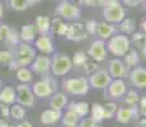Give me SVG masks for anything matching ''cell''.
<instances>
[{"mask_svg":"<svg viewBox=\"0 0 146 127\" xmlns=\"http://www.w3.org/2000/svg\"><path fill=\"white\" fill-rule=\"evenodd\" d=\"M102 8L106 22L111 24H117L123 18H126V10L119 0H106Z\"/></svg>","mask_w":146,"mask_h":127,"instance_id":"cell-1","label":"cell"},{"mask_svg":"<svg viewBox=\"0 0 146 127\" xmlns=\"http://www.w3.org/2000/svg\"><path fill=\"white\" fill-rule=\"evenodd\" d=\"M13 57L14 61L18 64L19 67L23 66H29L32 64V61L35 60L36 57V50L31 46L29 43H26V42H19L17 46L13 47Z\"/></svg>","mask_w":146,"mask_h":127,"instance_id":"cell-2","label":"cell"},{"mask_svg":"<svg viewBox=\"0 0 146 127\" xmlns=\"http://www.w3.org/2000/svg\"><path fill=\"white\" fill-rule=\"evenodd\" d=\"M46 75H44L43 79L36 81L32 86V92L35 94V97L41 98V99L51 97L55 93L56 86H57V83H56V80H53L52 76H46Z\"/></svg>","mask_w":146,"mask_h":127,"instance_id":"cell-3","label":"cell"},{"mask_svg":"<svg viewBox=\"0 0 146 127\" xmlns=\"http://www.w3.org/2000/svg\"><path fill=\"white\" fill-rule=\"evenodd\" d=\"M64 89L66 93L72 95H85L88 94L90 85L89 81L85 76H80V78H71L67 79L62 83Z\"/></svg>","mask_w":146,"mask_h":127,"instance_id":"cell-4","label":"cell"},{"mask_svg":"<svg viewBox=\"0 0 146 127\" xmlns=\"http://www.w3.org/2000/svg\"><path fill=\"white\" fill-rule=\"evenodd\" d=\"M72 67V61L65 53H56L51 59V72L55 76L69 74Z\"/></svg>","mask_w":146,"mask_h":127,"instance_id":"cell-5","label":"cell"},{"mask_svg":"<svg viewBox=\"0 0 146 127\" xmlns=\"http://www.w3.org/2000/svg\"><path fill=\"white\" fill-rule=\"evenodd\" d=\"M107 46H108V50L111 51V53L118 57V56H125L127 51L131 49V41L127 38V36L121 33V35L112 36Z\"/></svg>","mask_w":146,"mask_h":127,"instance_id":"cell-6","label":"cell"},{"mask_svg":"<svg viewBox=\"0 0 146 127\" xmlns=\"http://www.w3.org/2000/svg\"><path fill=\"white\" fill-rule=\"evenodd\" d=\"M55 13L57 14V15H60V18L65 19V21L76 22L81 18V9L80 8L76 7L75 4H72V3L66 1V0L61 1L60 4L56 7Z\"/></svg>","mask_w":146,"mask_h":127,"instance_id":"cell-7","label":"cell"},{"mask_svg":"<svg viewBox=\"0 0 146 127\" xmlns=\"http://www.w3.org/2000/svg\"><path fill=\"white\" fill-rule=\"evenodd\" d=\"M92 117L97 120L98 122L103 120H111L114 117L117 112V104L114 103H107V104H100V103H93L92 106Z\"/></svg>","mask_w":146,"mask_h":127,"instance_id":"cell-8","label":"cell"},{"mask_svg":"<svg viewBox=\"0 0 146 127\" xmlns=\"http://www.w3.org/2000/svg\"><path fill=\"white\" fill-rule=\"evenodd\" d=\"M112 80L113 79L107 70H97L93 74H90L88 79L89 85L93 89H106Z\"/></svg>","mask_w":146,"mask_h":127,"instance_id":"cell-9","label":"cell"},{"mask_svg":"<svg viewBox=\"0 0 146 127\" xmlns=\"http://www.w3.org/2000/svg\"><path fill=\"white\" fill-rule=\"evenodd\" d=\"M17 98L15 100L18 102V104L23 107H33L35 104V94L32 92V88H31L28 84H19L17 85Z\"/></svg>","mask_w":146,"mask_h":127,"instance_id":"cell-10","label":"cell"},{"mask_svg":"<svg viewBox=\"0 0 146 127\" xmlns=\"http://www.w3.org/2000/svg\"><path fill=\"white\" fill-rule=\"evenodd\" d=\"M65 36L69 41H74V42L84 41V39L89 37L88 32L85 29V25L80 23V22H75L72 24H69V28H67V32Z\"/></svg>","mask_w":146,"mask_h":127,"instance_id":"cell-11","label":"cell"},{"mask_svg":"<svg viewBox=\"0 0 146 127\" xmlns=\"http://www.w3.org/2000/svg\"><path fill=\"white\" fill-rule=\"evenodd\" d=\"M108 72L112 76V79H123L127 78L130 69L125 65L122 60H119L118 57L112 59L108 64Z\"/></svg>","mask_w":146,"mask_h":127,"instance_id":"cell-12","label":"cell"},{"mask_svg":"<svg viewBox=\"0 0 146 127\" xmlns=\"http://www.w3.org/2000/svg\"><path fill=\"white\" fill-rule=\"evenodd\" d=\"M31 70L36 74L40 75H46L51 71V59L46 55H38L35 57V60L32 61V64L29 65Z\"/></svg>","mask_w":146,"mask_h":127,"instance_id":"cell-13","label":"cell"},{"mask_svg":"<svg viewBox=\"0 0 146 127\" xmlns=\"http://www.w3.org/2000/svg\"><path fill=\"white\" fill-rule=\"evenodd\" d=\"M88 56H90L95 63H102L107 57V47L104 39H95L88 50Z\"/></svg>","mask_w":146,"mask_h":127,"instance_id":"cell-14","label":"cell"},{"mask_svg":"<svg viewBox=\"0 0 146 127\" xmlns=\"http://www.w3.org/2000/svg\"><path fill=\"white\" fill-rule=\"evenodd\" d=\"M128 78H130L132 85H135L136 88H146V67H132V70L128 72Z\"/></svg>","mask_w":146,"mask_h":127,"instance_id":"cell-15","label":"cell"},{"mask_svg":"<svg viewBox=\"0 0 146 127\" xmlns=\"http://www.w3.org/2000/svg\"><path fill=\"white\" fill-rule=\"evenodd\" d=\"M140 116V112L137 111V107L135 106H131V107H127V108H119L117 111V121L122 125H127L130 123L132 120H136L139 118Z\"/></svg>","mask_w":146,"mask_h":127,"instance_id":"cell-16","label":"cell"},{"mask_svg":"<svg viewBox=\"0 0 146 127\" xmlns=\"http://www.w3.org/2000/svg\"><path fill=\"white\" fill-rule=\"evenodd\" d=\"M127 88H126V83L123 79H113L108 85V94L111 98H121L126 94Z\"/></svg>","mask_w":146,"mask_h":127,"instance_id":"cell-17","label":"cell"},{"mask_svg":"<svg viewBox=\"0 0 146 127\" xmlns=\"http://www.w3.org/2000/svg\"><path fill=\"white\" fill-rule=\"evenodd\" d=\"M36 49L40 51L43 55H51L55 52V47H53L52 39L47 35H41L40 37L36 39Z\"/></svg>","mask_w":146,"mask_h":127,"instance_id":"cell-18","label":"cell"},{"mask_svg":"<svg viewBox=\"0 0 146 127\" xmlns=\"http://www.w3.org/2000/svg\"><path fill=\"white\" fill-rule=\"evenodd\" d=\"M61 117H62V111L48 108V109H44L41 113L40 120L43 125H55V123H57L61 120Z\"/></svg>","mask_w":146,"mask_h":127,"instance_id":"cell-19","label":"cell"},{"mask_svg":"<svg viewBox=\"0 0 146 127\" xmlns=\"http://www.w3.org/2000/svg\"><path fill=\"white\" fill-rule=\"evenodd\" d=\"M116 27L108 22H98L95 28V35L99 36L100 39H108L116 33Z\"/></svg>","mask_w":146,"mask_h":127,"instance_id":"cell-20","label":"cell"},{"mask_svg":"<svg viewBox=\"0 0 146 127\" xmlns=\"http://www.w3.org/2000/svg\"><path fill=\"white\" fill-rule=\"evenodd\" d=\"M33 24L40 35H48V32L51 31V19L47 15H38Z\"/></svg>","mask_w":146,"mask_h":127,"instance_id":"cell-21","label":"cell"},{"mask_svg":"<svg viewBox=\"0 0 146 127\" xmlns=\"http://www.w3.org/2000/svg\"><path fill=\"white\" fill-rule=\"evenodd\" d=\"M15 98H17V93H15V89L12 85L4 86L0 90V103L12 106V104L15 103Z\"/></svg>","mask_w":146,"mask_h":127,"instance_id":"cell-22","label":"cell"},{"mask_svg":"<svg viewBox=\"0 0 146 127\" xmlns=\"http://www.w3.org/2000/svg\"><path fill=\"white\" fill-rule=\"evenodd\" d=\"M36 33H37V31H36L35 24L28 23L22 27L21 32H19V38H21V41L26 42V43H31L32 41H35Z\"/></svg>","mask_w":146,"mask_h":127,"instance_id":"cell-23","label":"cell"},{"mask_svg":"<svg viewBox=\"0 0 146 127\" xmlns=\"http://www.w3.org/2000/svg\"><path fill=\"white\" fill-rule=\"evenodd\" d=\"M67 97L65 93H53L51 99H50V107L52 109H57V111H62L67 104Z\"/></svg>","mask_w":146,"mask_h":127,"instance_id":"cell-24","label":"cell"},{"mask_svg":"<svg viewBox=\"0 0 146 127\" xmlns=\"http://www.w3.org/2000/svg\"><path fill=\"white\" fill-rule=\"evenodd\" d=\"M131 43L136 47L139 52H141L146 57V35L144 32H133Z\"/></svg>","mask_w":146,"mask_h":127,"instance_id":"cell-25","label":"cell"},{"mask_svg":"<svg viewBox=\"0 0 146 127\" xmlns=\"http://www.w3.org/2000/svg\"><path fill=\"white\" fill-rule=\"evenodd\" d=\"M67 109L75 112L79 117H85L89 113V111H90L89 104L86 102H70L67 104Z\"/></svg>","mask_w":146,"mask_h":127,"instance_id":"cell-26","label":"cell"},{"mask_svg":"<svg viewBox=\"0 0 146 127\" xmlns=\"http://www.w3.org/2000/svg\"><path fill=\"white\" fill-rule=\"evenodd\" d=\"M123 63H125V65L128 67V69H132V67L137 66L140 63L139 51L136 49H130L127 51V53L123 56Z\"/></svg>","mask_w":146,"mask_h":127,"instance_id":"cell-27","label":"cell"},{"mask_svg":"<svg viewBox=\"0 0 146 127\" xmlns=\"http://www.w3.org/2000/svg\"><path fill=\"white\" fill-rule=\"evenodd\" d=\"M67 28H69V24L66 22H64L62 18H55L51 22V31L55 35L65 36L67 32Z\"/></svg>","mask_w":146,"mask_h":127,"instance_id":"cell-28","label":"cell"},{"mask_svg":"<svg viewBox=\"0 0 146 127\" xmlns=\"http://www.w3.org/2000/svg\"><path fill=\"white\" fill-rule=\"evenodd\" d=\"M118 24H119V31L123 35H132L136 31V21L132 18H123Z\"/></svg>","mask_w":146,"mask_h":127,"instance_id":"cell-29","label":"cell"},{"mask_svg":"<svg viewBox=\"0 0 146 127\" xmlns=\"http://www.w3.org/2000/svg\"><path fill=\"white\" fill-rule=\"evenodd\" d=\"M61 120H62L64 126H66V127H75V126H78V123H79L80 117L76 113H75V112L67 109L66 113L62 114Z\"/></svg>","mask_w":146,"mask_h":127,"instance_id":"cell-30","label":"cell"},{"mask_svg":"<svg viewBox=\"0 0 146 127\" xmlns=\"http://www.w3.org/2000/svg\"><path fill=\"white\" fill-rule=\"evenodd\" d=\"M17 79H18L21 83H24V84H28L33 80V71L31 69H28L27 66H23V67H19L17 70Z\"/></svg>","mask_w":146,"mask_h":127,"instance_id":"cell-31","label":"cell"},{"mask_svg":"<svg viewBox=\"0 0 146 127\" xmlns=\"http://www.w3.org/2000/svg\"><path fill=\"white\" fill-rule=\"evenodd\" d=\"M10 117L15 121H22L24 117H26V109H24L23 106L21 104H12L10 107Z\"/></svg>","mask_w":146,"mask_h":127,"instance_id":"cell-32","label":"cell"},{"mask_svg":"<svg viewBox=\"0 0 146 127\" xmlns=\"http://www.w3.org/2000/svg\"><path fill=\"white\" fill-rule=\"evenodd\" d=\"M9 5L15 12H24V10H27V8L29 7L27 0H9Z\"/></svg>","mask_w":146,"mask_h":127,"instance_id":"cell-33","label":"cell"},{"mask_svg":"<svg viewBox=\"0 0 146 127\" xmlns=\"http://www.w3.org/2000/svg\"><path fill=\"white\" fill-rule=\"evenodd\" d=\"M125 97V103L128 104V106H136L140 102V95L137 94V92L135 90H130V92L126 93Z\"/></svg>","mask_w":146,"mask_h":127,"instance_id":"cell-34","label":"cell"},{"mask_svg":"<svg viewBox=\"0 0 146 127\" xmlns=\"http://www.w3.org/2000/svg\"><path fill=\"white\" fill-rule=\"evenodd\" d=\"M13 61H14V57H13V53L10 52V51H5V50L0 51V64L8 65V66H9Z\"/></svg>","mask_w":146,"mask_h":127,"instance_id":"cell-35","label":"cell"},{"mask_svg":"<svg viewBox=\"0 0 146 127\" xmlns=\"http://www.w3.org/2000/svg\"><path fill=\"white\" fill-rule=\"evenodd\" d=\"M88 60V56H86L85 52H83V51H76V52L74 53V63L76 66H83L84 63Z\"/></svg>","mask_w":146,"mask_h":127,"instance_id":"cell-36","label":"cell"},{"mask_svg":"<svg viewBox=\"0 0 146 127\" xmlns=\"http://www.w3.org/2000/svg\"><path fill=\"white\" fill-rule=\"evenodd\" d=\"M98 125H99V122L94 120L93 117H85L79 121L78 127H98Z\"/></svg>","mask_w":146,"mask_h":127,"instance_id":"cell-37","label":"cell"},{"mask_svg":"<svg viewBox=\"0 0 146 127\" xmlns=\"http://www.w3.org/2000/svg\"><path fill=\"white\" fill-rule=\"evenodd\" d=\"M13 28L9 27L8 24H0V42L1 43H5L7 42V38L8 36L10 35Z\"/></svg>","mask_w":146,"mask_h":127,"instance_id":"cell-38","label":"cell"},{"mask_svg":"<svg viewBox=\"0 0 146 127\" xmlns=\"http://www.w3.org/2000/svg\"><path fill=\"white\" fill-rule=\"evenodd\" d=\"M106 0H79L81 5H85L89 8H100L104 5Z\"/></svg>","mask_w":146,"mask_h":127,"instance_id":"cell-39","label":"cell"},{"mask_svg":"<svg viewBox=\"0 0 146 127\" xmlns=\"http://www.w3.org/2000/svg\"><path fill=\"white\" fill-rule=\"evenodd\" d=\"M83 66H84V70H85V72H88V74H93V72L97 71V69H98L95 61H88V60H86L85 63H84Z\"/></svg>","mask_w":146,"mask_h":127,"instance_id":"cell-40","label":"cell"},{"mask_svg":"<svg viewBox=\"0 0 146 127\" xmlns=\"http://www.w3.org/2000/svg\"><path fill=\"white\" fill-rule=\"evenodd\" d=\"M97 23L98 22L97 21H93V19H92V21H88L86 22L85 24V29H86V32H88V35H95V28H97Z\"/></svg>","mask_w":146,"mask_h":127,"instance_id":"cell-41","label":"cell"},{"mask_svg":"<svg viewBox=\"0 0 146 127\" xmlns=\"http://www.w3.org/2000/svg\"><path fill=\"white\" fill-rule=\"evenodd\" d=\"M0 117H4V118L10 117V107L8 104L0 103Z\"/></svg>","mask_w":146,"mask_h":127,"instance_id":"cell-42","label":"cell"},{"mask_svg":"<svg viewBox=\"0 0 146 127\" xmlns=\"http://www.w3.org/2000/svg\"><path fill=\"white\" fill-rule=\"evenodd\" d=\"M144 1V0H121V3H122L123 5H127V7H137V5H140L141 3Z\"/></svg>","mask_w":146,"mask_h":127,"instance_id":"cell-43","label":"cell"},{"mask_svg":"<svg viewBox=\"0 0 146 127\" xmlns=\"http://www.w3.org/2000/svg\"><path fill=\"white\" fill-rule=\"evenodd\" d=\"M140 114L146 117V97L140 98Z\"/></svg>","mask_w":146,"mask_h":127,"instance_id":"cell-44","label":"cell"},{"mask_svg":"<svg viewBox=\"0 0 146 127\" xmlns=\"http://www.w3.org/2000/svg\"><path fill=\"white\" fill-rule=\"evenodd\" d=\"M15 127H33V125L31 122H28V121H23V120H22Z\"/></svg>","mask_w":146,"mask_h":127,"instance_id":"cell-45","label":"cell"},{"mask_svg":"<svg viewBox=\"0 0 146 127\" xmlns=\"http://www.w3.org/2000/svg\"><path fill=\"white\" fill-rule=\"evenodd\" d=\"M0 127H15L14 125H12V123L7 122L5 120H0Z\"/></svg>","mask_w":146,"mask_h":127,"instance_id":"cell-46","label":"cell"},{"mask_svg":"<svg viewBox=\"0 0 146 127\" xmlns=\"http://www.w3.org/2000/svg\"><path fill=\"white\" fill-rule=\"evenodd\" d=\"M41 0H27V3H28V5L29 7H33V5H36V4H38Z\"/></svg>","mask_w":146,"mask_h":127,"instance_id":"cell-47","label":"cell"},{"mask_svg":"<svg viewBox=\"0 0 146 127\" xmlns=\"http://www.w3.org/2000/svg\"><path fill=\"white\" fill-rule=\"evenodd\" d=\"M3 15H4V7H3V4L0 3V21H1Z\"/></svg>","mask_w":146,"mask_h":127,"instance_id":"cell-48","label":"cell"},{"mask_svg":"<svg viewBox=\"0 0 146 127\" xmlns=\"http://www.w3.org/2000/svg\"><path fill=\"white\" fill-rule=\"evenodd\" d=\"M141 28H142V32H144L145 35H146V19L141 23Z\"/></svg>","mask_w":146,"mask_h":127,"instance_id":"cell-49","label":"cell"},{"mask_svg":"<svg viewBox=\"0 0 146 127\" xmlns=\"http://www.w3.org/2000/svg\"><path fill=\"white\" fill-rule=\"evenodd\" d=\"M140 127H146V118H142L140 121Z\"/></svg>","mask_w":146,"mask_h":127,"instance_id":"cell-50","label":"cell"},{"mask_svg":"<svg viewBox=\"0 0 146 127\" xmlns=\"http://www.w3.org/2000/svg\"><path fill=\"white\" fill-rule=\"evenodd\" d=\"M66 1H70V3H75V1H79V0H66Z\"/></svg>","mask_w":146,"mask_h":127,"instance_id":"cell-51","label":"cell"},{"mask_svg":"<svg viewBox=\"0 0 146 127\" xmlns=\"http://www.w3.org/2000/svg\"><path fill=\"white\" fill-rule=\"evenodd\" d=\"M1 86H3V80L0 79V88H1Z\"/></svg>","mask_w":146,"mask_h":127,"instance_id":"cell-52","label":"cell"},{"mask_svg":"<svg viewBox=\"0 0 146 127\" xmlns=\"http://www.w3.org/2000/svg\"><path fill=\"white\" fill-rule=\"evenodd\" d=\"M145 9H146V0H145Z\"/></svg>","mask_w":146,"mask_h":127,"instance_id":"cell-53","label":"cell"},{"mask_svg":"<svg viewBox=\"0 0 146 127\" xmlns=\"http://www.w3.org/2000/svg\"><path fill=\"white\" fill-rule=\"evenodd\" d=\"M53 1H56V0H53Z\"/></svg>","mask_w":146,"mask_h":127,"instance_id":"cell-54","label":"cell"}]
</instances>
